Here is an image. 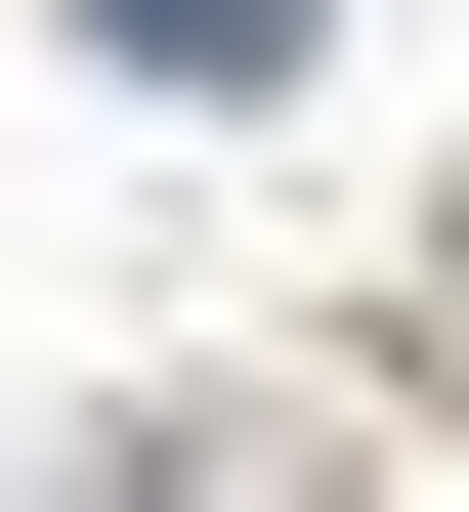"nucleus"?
<instances>
[{
    "label": "nucleus",
    "instance_id": "obj_1",
    "mask_svg": "<svg viewBox=\"0 0 469 512\" xmlns=\"http://www.w3.org/2000/svg\"><path fill=\"white\" fill-rule=\"evenodd\" d=\"M86 43H128V86H299V0H86Z\"/></svg>",
    "mask_w": 469,
    "mask_h": 512
}]
</instances>
